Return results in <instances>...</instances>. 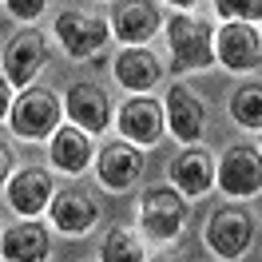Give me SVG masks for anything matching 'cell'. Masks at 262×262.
Wrapping results in <instances>:
<instances>
[{
    "label": "cell",
    "mask_w": 262,
    "mask_h": 262,
    "mask_svg": "<svg viewBox=\"0 0 262 262\" xmlns=\"http://www.w3.org/2000/svg\"><path fill=\"white\" fill-rule=\"evenodd\" d=\"M171 4H179V8H191V4H199V0H171Z\"/></svg>",
    "instance_id": "26"
},
{
    "label": "cell",
    "mask_w": 262,
    "mask_h": 262,
    "mask_svg": "<svg viewBox=\"0 0 262 262\" xmlns=\"http://www.w3.org/2000/svg\"><path fill=\"white\" fill-rule=\"evenodd\" d=\"M254 243V219L246 207H219L207 219V246L219 258H243Z\"/></svg>",
    "instance_id": "4"
},
{
    "label": "cell",
    "mask_w": 262,
    "mask_h": 262,
    "mask_svg": "<svg viewBox=\"0 0 262 262\" xmlns=\"http://www.w3.org/2000/svg\"><path fill=\"white\" fill-rule=\"evenodd\" d=\"M203 99L187 88V83H171V92H167V127L171 135L179 139V143H199V135H203Z\"/></svg>",
    "instance_id": "16"
},
{
    "label": "cell",
    "mask_w": 262,
    "mask_h": 262,
    "mask_svg": "<svg viewBox=\"0 0 262 262\" xmlns=\"http://www.w3.org/2000/svg\"><path fill=\"white\" fill-rule=\"evenodd\" d=\"M214 12L223 20L254 24V20H262V0H214Z\"/></svg>",
    "instance_id": "22"
},
{
    "label": "cell",
    "mask_w": 262,
    "mask_h": 262,
    "mask_svg": "<svg viewBox=\"0 0 262 262\" xmlns=\"http://www.w3.org/2000/svg\"><path fill=\"white\" fill-rule=\"evenodd\" d=\"M60 115H64V103L56 92L48 88H24L16 99H12V112H8V123L16 131L20 139H48L60 131Z\"/></svg>",
    "instance_id": "2"
},
{
    "label": "cell",
    "mask_w": 262,
    "mask_h": 262,
    "mask_svg": "<svg viewBox=\"0 0 262 262\" xmlns=\"http://www.w3.org/2000/svg\"><path fill=\"white\" fill-rule=\"evenodd\" d=\"M167 44H171L175 72H199L214 64V28L203 16L175 12L167 20Z\"/></svg>",
    "instance_id": "1"
},
{
    "label": "cell",
    "mask_w": 262,
    "mask_h": 262,
    "mask_svg": "<svg viewBox=\"0 0 262 262\" xmlns=\"http://www.w3.org/2000/svg\"><path fill=\"white\" fill-rule=\"evenodd\" d=\"M214 60H223L227 72H250L262 60V36L254 24L243 20H227L214 32Z\"/></svg>",
    "instance_id": "7"
},
{
    "label": "cell",
    "mask_w": 262,
    "mask_h": 262,
    "mask_svg": "<svg viewBox=\"0 0 262 262\" xmlns=\"http://www.w3.org/2000/svg\"><path fill=\"white\" fill-rule=\"evenodd\" d=\"M52 195H56V187H52V175L44 167H24L8 179V203L24 219H40V211L52 207Z\"/></svg>",
    "instance_id": "12"
},
{
    "label": "cell",
    "mask_w": 262,
    "mask_h": 262,
    "mask_svg": "<svg viewBox=\"0 0 262 262\" xmlns=\"http://www.w3.org/2000/svg\"><path fill=\"white\" fill-rule=\"evenodd\" d=\"M230 115H234L238 127L262 131V83H243L230 96Z\"/></svg>",
    "instance_id": "20"
},
{
    "label": "cell",
    "mask_w": 262,
    "mask_h": 262,
    "mask_svg": "<svg viewBox=\"0 0 262 262\" xmlns=\"http://www.w3.org/2000/svg\"><path fill=\"white\" fill-rule=\"evenodd\" d=\"M147 262H175V258H147Z\"/></svg>",
    "instance_id": "27"
},
{
    "label": "cell",
    "mask_w": 262,
    "mask_h": 262,
    "mask_svg": "<svg viewBox=\"0 0 262 262\" xmlns=\"http://www.w3.org/2000/svg\"><path fill=\"white\" fill-rule=\"evenodd\" d=\"M48 64V40L40 36V28H24L8 40V48H4V76L12 88H32L36 76H40V68Z\"/></svg>",
    "instance_id": "5"
},
{
    "label": "cell",
    "mask_w": 262,
    "mask_h": 262,
    "mask_svg": "<svg viewBox=\"0 0 262 262\" xmlns=\"http://www.w3.org/2000/svg\"><path fill=\"white\" fill-rule=\"evenodd\" d=\"M214 183L223 187V195H258L262 191V155L258 147H250V143H234L227 147V155L219 159V175Z\"/></svg>",
    "instance_id": "6"
},
{
    "label": "cell",
    "mask_w": 262,
    "mask_h": 262,
    "mask_svg": "<svg viewBox=\"0 0 262 262\" xmlns=\"http://www.w3.org/2000/svg\"><path fill=\"white\" fill-rule=\"evenodd\" d=\"M56 36H60V44H64L68 56H76V60H88V56H96L103 44H107V36H112V24L99 16H88V12H60L56 16Z\"/></svg>",
    "instance_id": "8"
},
{
    "label": "cell",
    "mask_w": 262,
    "mask_h": 262,
    "mask_svg": "<svg viewBox=\"0 0 262 262\" xmlns=\"http://www.w3.org/2000/svg\"><path fill=\"white\" fill-rule=\"evenodd\" d=\"M52 163L64 175H80L92 163V139L83 127H60L52 135Z\"/></svg>",
    "instance_id": "19"
},
{
    "label": "cell",
    "mask_w": 262,
    "mask_h": 262,
    "mask_svg": "<svg viewBox=\"0 0 262 262\" xmlns=\"http://www.w3.org/2000/svg\"><path fill=\"white\" fill-rule=\"evenodd\" d=\"M0 254H4V262H48L52 254L48 227H40V219H24L16 227H8L0 234Z\"/></svg>",
    "instance_id": "14"
},
{
    "label": "cell",
    "mask_w": 262,
    "mask_h": 262,
    "mask_svg": "<svg viewBox=\"0 0 262 262\" xmlns=\"http://www.w3.org/2000/svg\"><path fill=\"white\" fill-rule=\"evenodd\" d=\"M115 80L123 83L127 92H147V88H155L159 83V76H163V68H159V56L155 52H147L143 44L139 48H123L119 56H115Z\"/></svg>",
    "instance_id": "18"
},
{
    "label": "cell",
    "mask_w": 262,
    "mask_h": 262,
    "mask_svg": "<svg viewBox=\"0 0 262 262\" xmlns=\"http://www.w3.org/2000/svg\"><path fill=\"white\" fill-rule=\"evenodd\" d=\"M12 163H16V159H12V151L0 143V187H8V179H12Z\"/></svg>",
    "instance_id": "24"
},
{
    "label": "cell",
    "mask_w": 262,
    "mask_h": 262,
    "mask_svg": "<svg viewBox=\"0 0 262 262\" xmlns=\"http://www.w3.org/2000/svg\"><path fill=\"white\" fill-rule=\"evenodd\" d=\"M52 227H60L64 234H88L99 219V207L92 195L83 191H64V195H52Z\"/></svg>",
    "instance_id": "17"
},
{
    "label": "cell",
    "mask_w": 262,
    "mask_h": 262,
    "mask_svg": "<svg viewBox=\"0 0 262 262\" xmlns=\"http://www.w3.org/2000/svg\"><path fill=\"white\" fill-rule=\"evenodd\" d=\"M214 175H219V159L207 147H199V143L183 147L175 155V163H171V187L179 195H191V199L207 195L214 187Z\"/></svg>",
    "instance_id": "10"
},
{
    "label": "cell",
    "mask_w": 262,
    "mask_h": 262,
    "mask_svg": "<svg viewBox=\"0 0 262 262\" xmlns=\"http://www.w3.org/2000/svg\"><path fill=\"white\" fill-rule=\"evenodd\" d=\"M143 167H147L143 147H135V143H127V139H119V143H107V147L99 151L96 171H99V183H103L107 191H127L131 183H139Z\"/></svg>",
    "instance_id": "11"
},
{
    "label": "cell",
    "mask_w": 262,
    "mask_h": 262,
    "mask_svg": "<svg viewBox=\"0 0 262 262\" xmlns=\"http://www.w3.org/2000/svg\"><path fill=\"white\" fill-rule=\"evenodd\" d=\"M119 135L135 147H151L163 139V107L147 96H135L119 107Z\"/></svg>",
    "instance_id": "13"
},
{
    "label": "cell",
    "mask_w": 262,
    "mask_h": 262,
    "mask_svg": "<svg viewBox=\"0 0 262 262\" xmlns=\"http://www.w3.org/2000/svg\"><path fill=\"white\" fill-rule=\"evenodd\" d=\"M99 258H103V262H147V254H143L139 238H135L127 227H115V230H107Z\"/></svg>",
    "instance_id": "21"
},
{
    "label": "cell",
    "mask_w": 262,
    "mask_h": 262,
    "mask_svg": "<svg viewBox=\"0 0 262 262\" xmlns=\"http://www.w3.org/2000/svg\"><path fill=\"white\" fill-rule=\"evenodd\" d=\"M139 227L159 243L179 238V230L187 227V199L175 187H151L139 199Z\"/></svg>",
    "instance_id": "3"
},
{
    "label": "cell",
    "mask_w": 262,
    "mask_h": 262,
    "mask_svg": "<svg viewBox=\"0 0 262 262\" xmlns=\"http://www.w3.org/2000/svg\"><path fill=\"white\" fill-rule=\"evenodd\" d=\"M4 4H8V12H12L16 20H36L40 12H44L48 0H4Z\"/></svg>",
    "instance_id": "23"
},
{
    "label": "cell",
    "mask_w": 262,
    "mask_h": 262,
    "mask_svg": "<svg viewBox=\"0 0 262 262\" xmlns=\"http://www.w3.org/2000/svg\"><path fill=\"white\" fill-rule=\"evenodd\" d=\"M64 103H68V119L83 131H103L112 123V99L99 83H88V80L72 83Z\"/></svg>",
    "instance_id": "15"
},
{
    "label": "cell",
    "mask_w": 262,
    "mask_h": 262,
    "mask_svg": "<svg viewBox=\"0 0 262 262\" xmlns=\"http://www.w3.org/2000/svg\"><path fill=\"white\" fill-rule=\"evenodd\" d=\"M159 24H163V12H159L155 0H119L112 12V36L123 40L127 48L147 44L159 32Z\"/></svg>",
    "instance_id": "9"
},
{
    "label": "cell",
    "mask_w": 262,
    "mask_h": 262,
    "mask_svg": "<svg viewBox=\"0 0 262 262\" xmlns=\"http://www.w3.org/2000/svg\"><path fill=\"white\" fill-rule=\"evenodd\" d=\"M12 112V83H8V76L0 72V119Z\"/></svg>",
    "instance_id": "25"
}]
</instances>
